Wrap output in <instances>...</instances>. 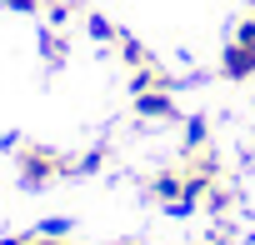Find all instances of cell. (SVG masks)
<instances>
[{
  "mask_svg": "<svg viewBox=\"0 0 255 245\" xmlns=\"http://www.w3.org/2000/svg\"><path fill=\"white\" fill-rule=\"evenodd\" d=\"M220 75L225 80H250L255 75V15H245L230 30V40L220 50Z\"/></svg>",
  "mask_w": 255,
  "mask_h": 245,
  "instance_id": "obj_1",
  "label": "cell"
},
{
  "mask_svg": "<svg viewBox=\"0 0 255 245\" xmlns=\"http://www.w3.org/2000/svg\"><path fill=\"white\" fill-rule=\"evenodd\" d=\"M15 165H20V185H25V190H40V185H50V180H60V175L70 170V165H65L55 150H45V145H20Z\"/></svg>",
  "mask_w": 255,
  "mask_h": 245,
  "instance_id": "obj_2",
  "label": "cell"
},
{
  "mask_svg": "<svg viewBox=\"0 0 255 245\" xmlns=\"http://www.w3.org/2000/svg\"><path fill=\"white\" fill-rule=\"evenodd\" d=\"M135 115H140V120H175L170 90H140V95H135Z\"/></svg>",
  "mask_w": 255,
  "mask_h": 245,
  "instance_id": "obj_3",
  "label": "cell"
},
{
  "mask_svg": "<svg viewBox=\"0 0 255 245\" xmlns=\"http://www.w3.org/2000/svg\"><path fill=\"white\" fill-rule=\"evenodd\" d=\"M150 195H155L160 205H170V210H185V175H175V170H160V175L150 180Z\"/></svg>",
  "mask_w": 255,
  "mask_h": 245,
  "instance_id": "obj_4",
  "label": "cell"
},
{
  "mask_svg": "<svg viewBox=\"0 0 255 245\" xmlns=\"http://www.w3.org/2000/svg\"><path fill=\"white\" fill-rule=\"evenodd\" d=\"M120 55H125V60H130L135 70H140V65H150V60H145V50H140L135 40H120Z\"/></svg>",
  "mask_w": 255,
  "mask_h": 245,
  "instance_id": "obj_5",
  "label": "cell"
},
{
  "mask_svg": "<svg viewBox=\"0 0 255 245\" xmlns=\"http://www.w3.org/2000/svg\"><path fill=\"white\" fill-rule=\"evenodd\" d=\"M45 60H50V65H55V60H65V40H60V35H50V40H45Z\"/></svg>",
  "mask_w": 255,
  "mask_h": 245,
  "instance_id": "obj_6",
  "label": "cell"
},
{
  "mask_svg": "<svg viewBox=\"0 0 255 245\" xmlns=\"http://www.w3.org/2000/svg\"><path fill=\"white\" fill-rule=\"evenodd\" d=\"M185 140H190V150L205 140V120H190V135H185Z\"/></svg>",
  "mask_w": 255,
  "mask_h": 245,
  "instance_id": "obj_7",
  "label": "cell"
},
{
  "mask_svg": "<svg viewBox=\"0 0 255 245\" xmlns=\"http://www.w3.org/2000/svg\"><path fill=\"white\" fill-rule=\"evenodd\" d=\"M90 35H95V40H110V25H105L100 15H90Z\"/></svg>",
  "mask_w": 255,
  "mask_h": 245,
  "instance_id": "obj_8",
  "label": "cell"
},
{
  "mask_svg": "<svg viewBox=\"0 0 255 245\" xmlns=\"http://www.w3.org/2000/svg\"><path fill=\"white\" fill-rule=\"evenodd\" d=\"M0 5H10V10H40V0H0Z\"/></svg>",
  "mask_w": 255,
  "mask_h": 245,
  "instance_id": "obj_9",
  "label": "cell"
},
{
  "mask_svg": "<svg viewBox=\"0 0 255 245\" xmlns=\"http://www.w3.org/2000/svg\"><path fill=\"white\" fill-rule=\"evenodd\" d=\"M30 245H70V240H60V235H30Z\"/></svg>",
  "mask_w": 255,
  "mask_h": 245,
  "instance_id": "obj_10",
  "label": "cell"
},
{
  "mask_svg": "<svg viewBox=\"0 0 255 245\" xmlns=\"http://www.w3.org/2000/svg\"><path fill=\"white\" fill-rule=\"evenodd\" d=\"M120 245H130V240H120Z\"/></svg>",
  "mask_w": 255,
  "mask_h": 245,
  "instance_id": "obj_11",
  "label": "cell"
}]
</instances>
